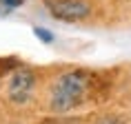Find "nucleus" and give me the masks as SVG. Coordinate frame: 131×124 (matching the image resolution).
<instances>
[{"label": "nucleus", "instance_id": "obj_5", "mask_svg": "<svg viewBox=\"0 0 131 124\" xmlns=\"http://www.w3.org/2000/svg\"><path fill=\"white\" fill-rule=\"evenodd\" d=\"M0 5L5 7V11H11V9H18L20 5H25V0H0Z\"/></svg>", "mask_w": 131, "mask_h": 124}, {"label": "nucleus", "instance_id": "obj_2", "mask_svg": "<svg viewBox=\"0 0 131 124\" xmlns=\"http://www.w3.org/2000/svg\"><path fill=\"white\" fill-rule=\"evenodd\" d=\"M36 89H38V76H36V71L29 69V67H20V69H16L9 76L5 97L14 106H27L34 100Z\"/></svg>", "mask_w": 131, "mask_h": 124}, {"label": "nucleus", "instance_id": "obj_1", "mask_svg": "<svg viewBox=\"0 0 131 124\" xmlns=\"http://www.w3.org/2000/svg\"><path fill=\"white\" fill-rule=\"evenodd\" d=\"M89 89V78L84 71H64L53 80L49 89V111L51 113H69L84 102Z\"/></svg>", "mask_w": 131, "mask_h": 124}, {"label": "nucleus", "instance_id": "obj_4", "mask_svg": "<svg viewBox=\"0 0 131 124\" xmlns=\"http://www.w3.org/2000/svg\"><path fill=\"white\" fill-rule=\"evenodd\" d=\"M34 35L42 42V44H53L56 42V35L51 33L49 29H42V27H34Z\"/></svg>", "mask_w": 131, "mask_h": 124}, {"label": "nucleus", "instance_id": "obj_3", "mask_svg": "<svg viewBox=\"0 0 131 124\" xmlns=\"http://www.w3.org/2000/svg\"><path fill=\"white\" fill-rule=\"evenodd\" d=\"M49 14L62 22H80L91 16V5L87 0H45Z\"/></svg>", "mask_w": 131, "mask_h": 124}, {"label": "nucleus", "instance_id": "obj_6", "mask_svg": "<svg viewBox=\"0 0 131 124\" xmlns=\"http://www.w3.org/2000/svg\"><path fill=\"white\" fill-rule=\"evenodd\" d=\"M47 124H73V122H67V120H60V122H58V120H51V122H47Z\"/></svg>", "mask_w": 131, "mask_h": 124}]
</instances>
